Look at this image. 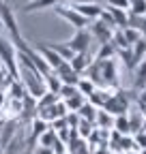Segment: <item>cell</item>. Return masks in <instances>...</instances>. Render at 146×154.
I'll list each match as a JSON object with an SVG mask.
<instances>
[{
  "label": "cell",
  "instance_id": "4dcf8cb0",
  "mask_svg": "<svg viewBox=\"0 0 146 154\" xmlns=\"http://www.w3.org/2000/svg\"><path fill=\"white\" fill-rule=\"evenodd\" d=\"M122 36H125V41L129 43V47H131V45H133V43L138 41V38H142V36H140V32H138L135 28H131V26L122 28Z\"/></svg>",
  "mask_w": 146,
  "mask_h": 154
},
{
  "label": "cell",
  "instance_id": "d6986e66",
  "mask_svg": "<svg viewBox=\"0 0 146 154\" xmlns=\"http://www.w3.org/2000/svg\"><path fill=\"white\" fill-rule=\"evenodd\" d=\"M97 111H99V109H97L95 105H90V103L86 101V103H84V105H82V107H80V109H78L75 113L80 116L82 120H86V122H90V124L95 126V118H97Z\"/></svg>",
  "mask_w": 146,
  "mask_h": 154
},
{
  "label": "cell",
  "instance_id": "8992f818",
  "mask_svg": "<svg viewBox=\"0 0 146 154\" xmlns=\"http://www.w3.org/2000/svg\"><path fill=\"white\" fill-rule=\"evenodd\" d=\"M90 43H93V38H90V32L88 28H82V30H75V34H73L69 41H65V45L73 51V54H84L88 51Z\"/></svg>",
  "mask_w": 146,
  "mask_h": 154
},
{
  "label": "cell",
  "instance_id": "e0dca14e",
  "mask_svg": "<svg viewBox=\"0 0 146 154\" xmlns=\"http://www.w3.org/2000/svg\"><path fill=\"white\" fill-rule=\"evenodd\" d=\"M107 11H110V15H112L116 28H120V30H122V28H127V24H129V11H122V9L110 7V5H107Z\"/></svg>",
  "mask_w": 146,
  "mask_h": 154
},
{
  "label": "cell",
  "instance_id": "83f0119b",
  "mask_svg": "<svg viewBox=\"0 0 146 154\" xmlns=\"http://www.w3.org/2000/svg\"><path fill=\"white\" fill-rule=\"evenodd\" d=\"M49 47H52L54 51H56V54H58V56L62 58L65 62H71V58L75 56V54H73V51H71V49H69V47H67L65 43H49Z\"/></svg>",
  "mask_w": 146,
  "mask_h": 154
},
{
  "label": "cell",
  "instance_id": "8fae6325",
  "mask_svg": "<svg viewBox=\"0 0 146 154\" xmlns=\"http://www.w3.org/2000/svg\"><path fill=\"white\" fill-rule=\"evenodd\" d=\"M127 120H129V133L135 135L144 128V120H146V113L140 107H129L127 109Z\"/></svg>",
  "mask_w": 146,
  "mask_h": 154
},
{
  "label": "cell",
  "instance_id": "7402d4cb",
  "mask_svg": "<svg viewBox=\"0 0 146 154\" xmlns=\"http://www.w3.org/2000/svg\"><path fill=\"white\" fill-rule=\"evenodd\" d=\"M112 131H116L118 135H131V133H129V120H127V113H122V116H114Z\"/></svg>",
  "mask_w": 146,
  "mask_h": 154
},
{
  "label": "cell",
  "instance_id": "3957f363",
  "mask_svg": "<svg viewBox=\"0 0 146 154\" xmlns=\"http://www.w3.org/2000/svg\"><path fill=\"white\" fill-rule=\"evenodd\" d=\"M0 66L11 73L13 79H17V49L2 34H0Z\"/></svg>",
  "mask_w": 146,
  "mask_h": 154
},
{
  "label": "cell",
  "instance_id": "ab89813d",
  "mask_svg": "<svg viewBox=\"0 0 146 154\" xmlns=\"http://www.w3.org/2000/svg\"><path fill=\"white\" fill-rule=\"evenodd\" d=\"M67 154H69V152H67Z\"/></svg>",
  "mask_w": 146,
  "mask_h": 154
},
{
  "label": "cell",
  "instance_id": "5bb4252c",
  "mask_svg": "<svg viewBox=\"0 0 146 154\" xmlns=\"http://www.w3.org/2000/svg\"><path fill=\"white\" fill-rule=\"evenodd\" d=\"M93 62H95V56L88 54V51H84V54H75V56L71 58L69 64H71V69L75 71L78 75H82V73H86V69L93 64Z\"/></svg>",
  "mask_w": 146,
  "mask_h": 154
},
{
  "label": "cell",
  "instance_id": "ba28073f",
  "mask_svg": "<svg viewBox=\"0 0 146 154\" xmlns=\"http://www.w3.org/2000/svg\"><path fill=\"white\" fill-rule=\"evenodd\" d=\"M88 32H90V38H93L97 45H105V43L112 41V32L114 30H110L105 24H101L97 19V22H90L88 24Z\"/></svg>",
  "mask_w": 146,
  "mask_h": 154
},
{
  "label": "cell",
  "instance_id": "f35d334b",
  "mask_svg": "<svg viewBox=\"0 0 146 154\" xmlns=\"http://www.w3.org/2000/svg\"><path fill=\"white\" fill-rule=\"evenodd\" d=\"M0 26H2V24H0Z\"/></svg>",
  "mask_w": 146,
  "mask_h": 154
},
{
  "label": "cell",
  "instance_id": "9c48e42d",
  "mask_svg": "<svg viewBox=\"0 0 146 154\" xmlns=\"http://www.w3.org/2000/svg\"><path fill=\"white\" fill-rule=\"evenodd\" d=\"M30 128H28V137H26V146H28V150H32L34 148V143H36V139L41 137V135L49 128V124L47 122H43L41 118H34L30 124H28Z\"/></svg>",
  "mask_w": 146,
  "mask_h": 154
},
{
  "label": "cell",
  "instance_id": "8d00e7d4",
  "mask_svg": "<svg viewBox=\"0 0 146 154\" xmlns=\"http://www.w3.org/2000/svg\"><path fill=\"white\" fill-rule=\"evenodd\" d=\"M138 154H146V150H140V152H138Z\"/></svg>",
  "mask_w": 146,
  "mask_h": 154
},
{
  "label": "cell",
  "instance_id": "74e56055",
  "mask_svg": "<svg viewBox=\"0 0 146 154\" xmlns=\"http://www.w3.org/2000/svg\"><path fill=\"white\" fill-rule=\"evenodd\" d=\"M26 2H30V0H26Z\"/></svg>",
  "mask_w": 146,
  "mask_h": 154
},
{
  "label": "cell",
  "instance_id": "836d02e7",
  "mask_svg": "<svg viewBox=\"0 0 146 154\" xmlns=\"http://www.w3.org/2000/svg\"><path fill=\"white\" fill-rule=\"evenodd\" d=\"M71 5H88V2H95V0H69Z\"/></svg>",
  "mask_w": 146,
  "mask_h": 154
},
{
  "label": "cell",
  "instance_id": "7a4b0ae2",
  "mask_svg": "<svg viewBox=\"0 0 146 154\" xmlns=\"http://www.w3.org/2000/svg\"><path fill=\"white\" fill-rule=\"evenodd\" d=\"M133 94H135L133 90L116 88V92H112V96L107 99V103L101 109H105L107 113H112V116H122V113H127V109L131 107V96Z\"/></svg>",
  "mask_w": 146,
  "mask_h": 154
},
{
  "label": "cell",
  "instance_id": "277c9868",
  "mask_svg": "<svg viewBox=\"0 0 146 154\" xmlns=\"http://www.w3.org/2000/svg\"><path fill=\"white\" fill-rule=\"evenodd\" d=\"M101 86L103 88H118V60L110 58L101 62Z\"/></svg>",
  "mask_w": 146,
  "mask_h": 154
},
{
  "label": "cell",
  "instance_id": "9a60e30c",
  "mask_svg": "<svg viewBox=\"0 0 146 154\" xmlns=\"http://www.w3.org/2000/svg\"><path fill=\"white\" fill-rule=\"evenodd\" d=\"M56 5H62V0H30L24 5V13H32V11H43V9H54Z\"/></svg>",
  "mask_w": 146,
  "mask_h": 154
},
{
  "label": "cell",
  "instance_id": "7c38bea8",
  "mask_svg": "<svg viewBox=\"0 0 146 154\" xmlns=\"http://www.w3.org/2000/svg\"><path fill=\"white\" fill-rule=\"evenodd\" d=\"M54 73H56V77L60 79V84H65V86H78L80 77H82V75H78L75 71L71 69V64H69V62H62V64H60L56 71H54Z\"/></svg>",
  "mask_w": 146,
  "mask_h": 154
},
{
  "label": "cell",
  "instance_id": "4fadbf2b",
  "mask_svg": "<svg viewBox=\"0 0 146 154\" xmlns=\"http://www.w3.org/2000/svg\"><path fill=\"white\" fill-rule=\"evenodd\" d=\"M71 7L75 9L84 19H88V22H97L99 15H101V11H103V7L97 5V2H88V5H71Z\"/></svg>",
  "mask_w": 146,
  "mask_h": 154
},
{
  "label": "cell",
  "instance_id": "52a82bcc",
  "mask_svg": "<svg viewBox=\"0 0 146 154\" xmlns=\"http://www.w3.org/2000/svg\"><path fill=\"white\" fill-rule=\"evenodd\" d=\"M67 113H69V111H67L65 103H62V101H56L54 105H47V107H43V109H39V111H36V118H41L43 122L52 124L54 120H58V118H65Z\"/></svg>",
  "mask_w": 146,
  "mask_h": 154
},
{
  "label": "cell",
  "instance_id": "cb8c5ba5",
  "mask_svg": "<svg viewBox=\"0 0 146 154\" xmlns=\"http://www.w3.org/2000/svg\"><path fill=\"white\" fill-rule=\"evenodd\" d=\"M62 103H65V107H67V111H69V113H75V111L86 103V96L75 94V96H71V99H65Z\"/></svg>",
  "mask_w": 146,
  "mask_h": 154
},
{
  "label": "cell",
  "instance_id": "4316f807",
  "mask_svg": "<svg viewBox=\"0 0 146 154\" xmlns=\"http://www.w3.org/2000/svg\"><path fill=\"white\" fill-rule=\"evenodd\" d=\"M56 139H58V135L54 133L52 128H47L41 137L36 139V143H39V148H49V150H52V146H54V141H56Z\"/></svg>",
  "mask_w": 146,
  "mask_h": 154
},
{
  "label": "cell",
  "instance_id": "30bf717a",
  "mask_svg": "<svg viewBox=\"0 0 146 154\" xmlns=\"http://www.w3.org/2000/svg\"><path fill=\"white\" fill-rule=\"evenodd\" d=\"M34 49L41 54V58H43V60L47 62V66H49L52 71H56V69H58V66H60V64L65 62L62 58H60V56H58L56 51H54V49H52V47H49L47 43H39V45H36Z\"/></svg>",
  "mask_w": 146,
  "mask_h": 154
},
{
  "label": "cell",
  "instance_id": "ac0fdd59",
  "mask_svg": "<svg viewBox=\"0 0 146 154\" xmlns=\"http://www.w3.org/2000/svg\"><path fill=\"white\" fill-rule=\"evenodd\" d=\"M112 124H114V116L107 113L105 109H99V111H97V118H95V128L112 131Z\"/></svg>",
  "mask_w": 146,
  "mask_h": 154
},
{
  "label": "cell",
  "instance_id": "2e32d148",
  "mask_svg": "<svg viewBox=\"0 0 146 154\" xmlns=\"http://www.w3.org/2000/svg\"><path fill=\"white\" fill-rule=\"evenodd\" d=\"M146 88V60H142L133 69V92H140Z\"/></svg>",
  "mask_w": 146,
  "mask_h": 154
},
{
  "label": "cell",
  "instance_id": "f1b7e54d",
  "mask_svg": "<svg viewBox=\"0 0 146 154\" xmlns=\"http://www.w3.org/2000/svg\"><path fill=\"white\" fill-rule=\"evenodd\" d=\"M56 101H60V99H58V94H54V92H45V94H41L39 99H36V111L43 109V107H47V105H54Z\"/></svg>",
  "mask_w": 146,
  "mask_h": 154
},
{
  "label": "cell",
  "instance_id": "ffe728a7",
  "mask_svg": "<svg viewBox=\"0 0 146 154\" xmlns=\"http://www.w3.org/2000/svg\"><path fill=\"white\" fill-rule=\"evenodd\" d=\"M131 54H133V60L140 64L142 60H146V38H138V41L129 47Z\"/></svg>",
  "mask_w": 146,
  "mask_h": 154
},
{
  "label": "cell",
  "instance_id": "f546056e",
  "mask_svg": "<svg viewBox=\"0 0 146 154\" xmlns=\"http://www.w3.org/2000/svg\"><path fill=\"white\" fill-rule=\"evenodd\" d=\"M129 15H146V0H131Z\"/></svg>",
  "mask_w": 146,
  "mask_h": 154
},
{
  "label": "cell",
  "instance_id": "1f68e13d",
  "mask_svg": "<svg viewBox=\"0 0 146 154\" xmlns=\"http://www.w3.org/2000/svg\"><path fill=\"white\" fill-rule=\"evenodd\" d=\"M11 82H13L11 73H9L7 69H2V66H0V92H7V88L11 86Z\"/></svg>",
  "mask_w": 146,
  "mask_h": 154
},
{
  "label": "cell",
  "instance_id": "d4e9b609",
  "mask_svg": "<svg viewBox=\"0 0 146 154\" xmlns=\"http://www.w3.org/2000/svg\"><path fill=\"white\" fill-rule=\"evenodd\" d=\"M75 88H78V92H80L82 96H86V99H88V96L95 92V88H97V86L90 82L88 77H80V82H78V86H75Z\"/></svg>",
  "mask_w": 146,
  "mask_h": 154
},
{
  "label": "cell",
  "instance_id": "6da1fadb",
  "mask_svg": "<svg viewBox=\"0 0 146 154\" xmlns=\"http://www.w3.org/2000/svg\"><path fill=\"white\" fill-rule=\"evenodd\" d=\"M0 24H2V28L9 32V36H11L9 41L13 43L15 49H20L26 43L24 36H22V32H20V24H17V19H15V13L11 9V5L2 2V0H0Z\"/></svg>",
  "mask_w": 146,
  "mask_h": 154
},
{
  "label": "cell",
  "instance_id": "44dd1931",
  "mask_svg": "<svg viewBox=\"0 0 146 154\" xmlns=\"http://www.w3.org/2000/svg\"><path fill=\"white\" fill-rule=\"evenodd\" d=\"M110 58H116V47L112 43L99 45V51L95 54V60L97 62H103V60H110Z\"/></svg>",
  "mask_w": 146,
  "mask_h": 154
},
{
  "label": "cell",
  "instance_id": "5b68a950",
  "mask_svg": "<svg viewBox=\"0 0 146 154\" xmlns=\"http://www.w3.org/2000/svg\"><path fill=\"white\" fill-rule=\"evenodd\" d=\"M54 11H56L62 19H65V22L67 24H71L73 28H75V30H82V28H88V19H84L75 9H73V7H65V5H56V7H54Z\"/></svg>",
  "mask_w": 146,
  "mask_h": 154
},
{
  "label": "cell",
  "instance_id": "603a6c76",
  "mask_svg": "<svg viewBox=\"0 0 146 154\" xmlns=\"http://www.w3.org/2000/svg\"><path fill=\"white\" fill-rule=\"evenodd\" d=\"M43 82H45V90H47V92H54V94H58V90H60V86H62L54 71H49L47 75H43Z\"/></svg>",
  "mask_w": 146,
  "mask_h": 154
},
{
  "label": "cell",
  "instance_id": "484cf974",
  "mask_svg": "<svg viewBox=\"0 0 146 154\" xmlns=\"http://www.w3.org/2000/svg\"><path fill=\"white\" fill-rule=\"evenodd\" d=\"M116 56L118 58H122V64L129 69V71H133L135 66H138V62L133 60V54H131V49L127 47V49H116Z\"/></svg>",
  "mask_w": 146,
  "mask_h": 154
},
{
  "label": "cell",
  "instance_id": "e575fe53",
  "mask_svg": "<svg viewBox=\"0 0 146 154\" xmlns=\"http://www.w3.org/2000/svg\"><path fill=\"white\" fill-rule=\"evenodd\" d=\"M75 154H90V150H88V143H84V146H82V148H80Z\"/></svg>",
  "mask_w": 146,
  "mask_h": 154
},
{
  "label": "cell",
  "instance_id": "d590c367",
  "mask_svg": "<svg viewBox=\"0 0 146 154\" xmlns=\"http://www.w3.org/2000/svg\"><path fill=\"white\" fill-rule=\"evenodd\" d=\"M2 2H7V5H11V2H13V0H2Z\"/></svg>",
  "mask_w": 146,
  "mask_h": 154
},
{
  "label": "cell",
  "instance_id": "d6a6232c",
  "mask_svg": "<svg viewBox=\"0 0 146 154\" xmlns=\"http://www.w3.org/2000/svg\"><path fill=\"white\" fill-rule=\"evenodd\" d=\"M34 154H54L49 148H39V146H36V150H34Z\"/></svg>",
  "mask_w": 146,
  "mask_h": 154
}]
</instances>
